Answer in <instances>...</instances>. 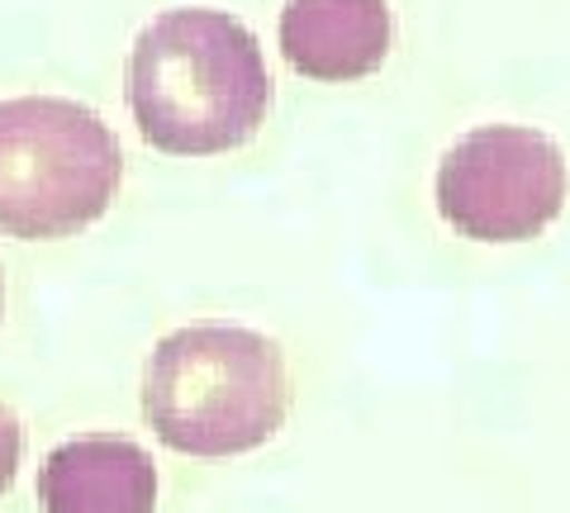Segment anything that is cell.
<instances>
[{
    "label": "cell",
    "mask_w": 570,
    "mask_h": 513,
    "mask_svg": "<svg viewBox=\"0 0 570 513\" xmlns=\"http://www.w3.org/2000/svg\"><path fill=\"white\" fill-rule=\"evenodd\" d=\"M129 110L142 144L171 157L234 152L272 110V72L228 10H167L129 52Z\"/></svg>",
    "instance_id": "cell-1"
},
{
    "label": "cell",
    "mask_w": 570,
    "mask_h": 513,
    "mask_svg": "<svg viewBox=\"0 0 570 513\" xmlns=\"http://www.w3.org/2000/svg\"><path fill=\"white\" fill-rule=\"evenodd\" d=\"M291 410L285 357L266 333L190 324L167 333L142 366V418L186 456H238L272 442Z\"/></svg>",
    "instance_id": "cell-2"
},
{
    "label": "cell",
    "mask_w": 570,
    "mask_h": 513,
    "mask_svg": "<svg viewBox=\"0 0 570 513\" xmlns=\"http://www.w3.org/2000/svg\"><path fill=\"white\" fill-rule=\"evenodd\" d=\"M124 181L115 129L62 96L0 100V234L71 238L110 209Z\"/></svg>",
    "instance_id": "cell-3"
},
{
    "label": "cell",
    "mask_w": 570,
    "mask_h": 513,
    "mask_svg": "<svg viewBox=\"0 0 570 513\" xmlns=\"http://www.w3.org/2000/svg\"><path fill=\"white\" fill-rule=\"evenodd\" d=\"M570 171L561 148L523 124H485L442 152L438 209L475 243H523L561 215Z\"/></svg>",
    "instance_id": "cell-4"
},
{
    "label": "cell",
    "mask_w": 570,
    "mask_h": 513,
    "mask_svg": "<svg viewBox=\"0 0 570 513\" xmlns=\"http://www.w3.org/2000/svg\"><path fill=\"white\" fill-rule=\"evenodd\" d=\"M39 500L43 513H153L157 466L134 437L86 433L48 452Z\"/></svg>",
    "instance_id": "cell-5"
},
{
    "label": "cell",
    "mask_w": 570,
    "mask_h": 513,
    "mask_svg": "<svg viewBox=\"0 0 570 513\" xmlns=\"http://www.w3.org/2000/svg\"><path fill=\"white\" fill-rule=\"evenodd\" d=\"M390 0H285L281 52L309 81H356L390 58Z\"/></svg>",
    "instance_id": "cell-6"
},
{
    "label": "cell",
    "mask_w": 570,
    "mask_h": 513,
    "mask_svg": "<svg viewBox=\"0 0 570 513\" xmlns=\"http://www.w3.org/2000/svg\"><path fill=\"white\" fill-rule=\"evenodd\" d=\"M20 447H24L20 418H14V410H10V404H0V494L10 490L14 471H20Z\"/></svg>",
    "instance_id": "cell-7"
},
{
    "label": "cell",
    "mask_w": 570,
    "mask_h": 513,
    "mask_svg": "<svg viewBox=\"0 0 570 513\" xmlns=\"http://www.w3.org/2000/svg\"><path fill=\"white\" fill-rule=\"evenodd\" d=\"M0 314H6V272H0Z\"/></svg>",
    "instance_id": "cell-8"
}]
</instances>
